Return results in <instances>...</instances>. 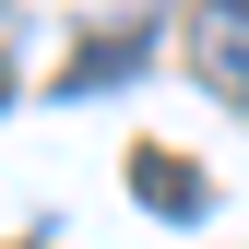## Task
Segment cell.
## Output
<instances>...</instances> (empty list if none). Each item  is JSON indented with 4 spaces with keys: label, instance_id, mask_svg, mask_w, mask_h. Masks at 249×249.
Here are the masks:
<instances>
[{
    "label": "cell",
    "instance_id": "obj_2",
    "mask_svg": "<svg viewBox=\"0 0 249 249\" xmlns=\"http://www.w3.org/2000/svg\"><path fill=\"white\" fill-rule=\"evenodd\" d=\"M131 190L166 213V226H190V213L213 202V190H202V166H190V154H166V142H131Z\"/></svg>",
    "mask_w": 249,
    "mask_h": 249
},
{
    "label": "cell",
    "instance_id": "obj_3",
    "mask_svg": "<svg viewBox=\"0 0 249 249\" xmlns=\"http://www.w3.org/2000/svg\"><path fill=\"white\" fill-rule=\"evenodd\" d=\"M142 59H154V36H142V24H119V36H95V48L71 59V71H59V95H95V83H119V71H142Z\"/></svg>",
    "mask_w": 249,
    "mask_h": 249
},
{
    "label": "cell",
    "instance_id": "obj_5",
    "mask_svg": "<svg viewBox=\"0 0 249 249\" xmlns=\"http://www.w3.org/2000/svg\"><path fill=\"white\" fill-rule=\"evenodd\" d=\"M12 249H36V237H12Z\"/></svg>",
    "mask_w": 249,
    "mask_h": 249
},
{
    "label": "cell",
    "instance_id": "obj_1",
    "mask_svg": "<svg viewBox=\"0 0 249 249\" xmlns=\"http://www.w3.org/2000/svg\"><path fill=\"white\" fill-rule=\"evenodd\" d=\"M202 83H213V95H237L249 107V0H202Z\"/></svg>",
    "mask_w": 249,
    "mask_h": 249
},
{
    "label": "cell",
    "instance_id": "obj_4",
    "mask_svg": "<svg viewBox=\"0 0 249 249\" xmlns=\"http://www.w3.org/2000/svg\"><path fill=\"white\" fill-rule=\"evenodd\" d=\"M0 107H12V59H0Z\"/></svg>",
    "mask_w": 249,
    "mask_h": 249
}]
</instances>
